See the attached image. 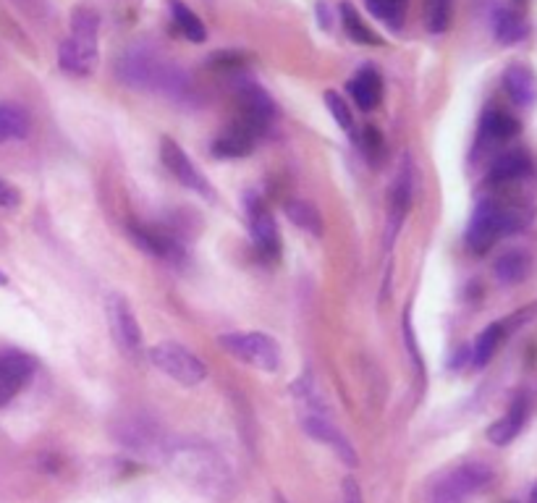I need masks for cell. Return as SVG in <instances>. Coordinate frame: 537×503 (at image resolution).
<instances>
[{"instance_id": "1f68e13d", "label": "cell", "mask_w": 537, "mask_h": 503, "mask_svg": "<svg viewBox=\"0 0 537 503\" xmlns=\"http://www.w3.org/2000/svg\"><path fill=\"white\" fill-rule=\"evenodd\" d=\"M325 105H328V111L331 116L336 118V124L346 131V134H354L357 126H354V116H352V105L346 103L344 97L338 95V92H325Z\"/></svg>"}, {"instance_id": "d590c367", "label": "cell", "mask_w": 537, "mask_h": 503, "mask_svg": "<svg viewBox=\"0 0 537 503\" xmlns=\"http://www.w3.org/2000/svg\"><path fill=\"white\" fill-rule=\"evenodd\" d=\"M317 16H320V27L331 29V16H328V6L325 3H317Z\"/></svg>"}, {"instance_id": "3957f363", "label": "cell", "mask_w": 537, "mask_h": 503, "mask_svg": "<svg viewBox=\"0 0 537 503\" xmlns=\"http://www.w3.org/2000/svg\"><path fill=\"white\" fill-rule=\"evenodd\" d=\"M535 213L527 205H503L498 200H480L467 226V247L475 255H485L501 236L519 234L530 226Z\"/></svg>"}, {"instance_id": "44dd1931", "label": "cell", "mask_w": 537, "mask_h": 503, "mask_svg": "<svg viewBox=\"0 0 537 503\" xmlns=\"http://www.w3.org/2000/svg\"><path fill=\"white\" fill-rule=\"evenodd\" d=\"M32 131L29 113L14 103H0V142H19Z\"/></svg>"}, {"instance_id": "d4e9b609", "label": "cell", "mask_w": 537, "mask_h": 503, "mask_svg": "<svg viewBox=\"0 0 537 503\" xmlns=\"http://www.w3.org/2000/svg\"><path fill=\"white\" fill-rule=\"evenodd\" d=\"M530 27H527V21L524 16H519L517 11H511V8H501L496 16H493V35H496L498 42L503 45H517L527 37Z\"/></svg>"}, {"instance_id": "4dcf8cb0", "label": "cell", "mask_w": 537, "mask_h": 503, "mask_svg": "<svg viewBox=\"0 0 537 503\" xmlns=\"http://www.w3.org/2000/svg\"><path fill=\"white\" fill-rule=\"evenodd\" d=\"M367 11L386 27L401 29L407 19V0H365Z\"/></svg>"}, {"instance_id": "6da1fadb", "label": "cell", "mask_w": 537, "mask_h": 503, "mask_svg": "<svg viewBox=\"0 0 537 503\" xmlns=\"http://www.w3.org/2000/svg\"><path fill=\"white\" fill-rule=\"evenodd\" d=\"M163 459L173 469V475L202 496L223 501L234 493V472L215 448L200 443H176L166 448Z\"/></svg>"}, {"instance_id": "5b68a950", "label": "cell", "mask_w": 537, "mask_h": 503, "mask_svg": "<svg viewBox=\"0 0 537 503\" xmlns=\"http://www.w3.org/2000/svg\"><path fill=\"white\" fill-rule=\"evenodd\" d=\"M493 469L482 462H464L435 477L427 488V503H469V498L488 490Z\"/></svg>"}, {"instance_id": "ffe728a7", "label": "cell", "mask_w": 537, "mask_h": 503, "mask_svg": "<svg viewBox=\"0 0 537 503\" xmlns=\"http://www.w3.org/2000/svg\"><path fill=\"white\" fill-rule=\"evenodd\" d=\"M131 236L137 239L139 247H145L147 252L158 257H166V260H173V257L181 255L179 242L168 234L166 228H150V226H131Z\"/></svg>"}, {"instance_id": "e0dca14e", "label": "cell", "mask_w": 537, "mask_h": 503, "mask_svg": "<svg viewBox=\"0 0 537 503\" xmlns=\"http://www.w3.org/2000/svg\"><path fill=\"white\" fill-rule=\"evenodd\" d=\"M532 173V160L524 150H509L498 155L493 160V166L488 171L490 184H511V181H519L524 176Z\"/></svg>"}, {"instance_id": "d6a6232c", "label": "cell", "mask_w": 537, "mask_h": 503, "mask_svg": "<svg viewBox=\"0 0 537 503\" xmlns=\"http://www.w3.org/2000/svg\"><path fill=\"white\" fill-rule=\"evenodd\" d=\"M362 150H365V155L372 163H380L386 158V142H383V134L375 126H367L365 134H362Z\"/></svg>"}, {"instance_id": "7402d4cb", "label": "cell", "mask_w": 537, "mask_h": 503, "mask_svg": "<svg viewBox=\"0 0 537 503\" xmlns=\"http://www.w3.org/2000/svg\"><path fill=\"white\" fill-rule=\"evenodd\" d=\"M255 134L247 131L241 124L231 126L221 139H215L213 155L215 158H244L255 147Z\"/></svg>"}, {"instance_id": "8992f818", "label": "cell", "mask_w": 537, "mask_h": 503, "mask_svg": "<svg viewBox=\"0 0 537 503\" xmlns=\"http://www.w3.org/2000/svg\"><path fill=\"white\" fill-rule=\"evenodd\" d=\"M218 344L231 357H236L244 365L262 370V373H276L281 367V346L273 336L262 331H231L218 338Z\"/></svg>"}, {"instance_id": "f1b7e54d", "label": "cell", "mask_w": 537, "mask_h": 503, "mask_svg": "<svg viewBox=\"0 0 537 503\" xmlns=\"http://www.w3.org/2000/svg\"><path fill=\"white\" fill-rule=\"evenodd\" d=\"M341 21H344L346 35L352 37V42H357V45H383L380 35H375V32L367 27L352 3H341Z\"/></svg>"}, {"instance_id": "74e56055", "label": "cell", "mask_w": 537, "mask_h": 503, "mask_svg": "<svg viewBox=\"0 0 537 503\" xmlns=\"http://www.w3.org/2000/svg\"><path fill=\"white\" fill-rule=\"evenodd\" d=\"M8 283V278H6V273H0V286H6Z\"/></svg>"}, {"instance_id": "484cf974", "label": "cell", "mask_w": 537, "mask_h": 503, "mask_svg": "<svg viewBox=\"0 0 537 503\" xmlns=\"http://www.w3.org/2000/svg\"><path fill=\"white\" fill-rule=\"evenodd\" d=\"M511 323L506 320V323H490L485 331L477 336L475 341V352H472V362H475V367H485L493 359V354H496V349L501 346V341L506 338V333H509Z\"/></svg>"}, {"instance_id": "ac0fdd59", "label": "cell", "mask_w": 537, "mask_h": 503, "mask_svg": "<svg viewBox=\"0 0 537 503\" xmlns=\"http://www.w3.org/2000/svg\"><path fill=\"white\" fill-rule=\"evenodd\" d=\"M524 420H527V399L517 396L514 404L509 407V412L488 428V441L496 443V446H509V443L522 433Z\"/></svg>"}, {"instance_id": "836d02e7", "label": "cell", "mask_w": 537, "mask_h": 503, "mask_svg": "<svg viewBox=\"0 0 537 503\" xmlns=\"http://www.w3.org/2000/svg\"><path fill=\"white\" fill-rule=\"evenodd\" d=\"M21 202V194L8 181L0 179V207H16Z\"/></svg>"}, {"instance_id": "30bf717a", "label": "cell", "mask_w": 537, "mask_h": 503, "mask_svg": "<svg viewBox=\"0 0 537 503\" xmlns=\"http://www.w3.org/2000/svg\"><path fill=\"white\" fill-rule=\"evenodd\" d=\"M160 158H163V166L171 171L173 179L179 181V184H184V189H192V192H197L200 197L213 200L215 192H213V187H210V181L197 171L192 158H189V155H186V152L181 150L171 137L160 139Z\"/></svg>"}, {"instance_id": "d6986e66", "label": "cell", "mask_w": 537, "mask_h": 503, "mask_svg": "<svg viewBox=\"0 0 537 503\" xmlns=\"http://www.w3.org/2000/svg\"><path fill=\"white\" fill-rule=\"evenodd\" d=\"M349 92H352L354 105H359L362 111H372L383 100V79L375 69H362L349 82Z\"/></svg>"}, {"instance_id": "7c38bea8", "label": "cell", "mask_w": 537, "mask_h": 503, "mask_svg": "<svg viewBox=\"0 0 537 503\" xmlns=\"http://www.w3.org/2000/svg\"><path fill=\"white\" fill-rule=\"evenodd\" d=\"M105 310H108V323H111V333L116 338V344L126 354H131V357L142 352V328H139L137 315L131 310L129 299L121 297V294H111Z\"/></svg>"}, {"instance_id": "f35d334b", "label": "cell", "mask_w": 537, "mask_h": 503, "mask_svg": "<svg viewBox=\"0 0 537 503\" xmlns=\"http://www.w3.org/2000/svg\"><path fill=\"white\" fill-rule=\"evenodd\" d=\"M278 503H286V501H283V498H278Z\"/></svg>"}, {"instance_id": "603a6c76", "label": "cell", "mask_w": 537, "mask_h": 503, "mask_svg": "<svg viewBox=\"0 0 537 503\" xmlns=\"http://www.w3.org/2000/svg\"><path fill=\"white\" fill-rule=\"evenodd\" d=\"M480 131L482 137L490 139V142H509L522 131L519 121L514 116H509L506 111H496V108H490V111L482 113L480 121Z\"/></svg>"}, {"instance_id": "f546056e", "label": "cell", "mask_w": 537, "mask_h": 503, "mask_svg": "<svg viewBox=\"0 0 537 503\" xmlns=\"http://www.w3.org/2000/svg\"><path fill=\"white\" fill-rule=\"evenodd\" d=\"M286 215H289V221L294 223V226H299L302 231H307V234L323 236V218H320V213H317L315 205H310V202H286Z\"/></svg>"}, {"instance_id": "8d00e7d4", "label": "cell", "mask_w": 537, "mask_h": 503, "mask_svg": "<svg viewBox=\"0 0 537 503\" xmlns=\"http://www.w3.org/2000/svg\"><path fill=\"white\" fill-rule=\"evenodd\" d=\"M530 503H537V483H535V488H532V493H530Z\"/></svg>"}, {"instance_id": "ba28073f", "label": "cell", "mask_w": 537, "mask_h": 503, "mask_svg": "<svg viewBox=\"0 0 537 503\" xmlns=\"http://www.w3.org/2000/svg\"><path fill=\"white\" fill-rule=\"evenodd\" d=\"M239 111H241L239 124L247 131H252L255 137H262V134L273 126V121H276L278 116L273 97L252 82L241 84Z\"/></svg>"}, {"instance_id": "5bb4252c", "label": "cell", "mask_w": 537, "mask_h": 503, "mask_svg": "<svg viewBox=\"0 0 537 503\" xmlns=\"http://www.w3.org/2000/svg\"><path fill=\"white\" fill-rule=\"evenodd\" d=\"M412 194H414V176H412V160L409 155L401 160V168L396 173V179L391 184V192H388V239L391 244L399 234L401 223L407 218L409 205H412Z\"/></svg>"}, {"instance_id": "60d3db41", "label": "cell", "mask_w": 537, "mask_h": 503, "mask_svg": "<svg viewBox=\"0 0 537 503\" xmlns=\"http://www.w3.org/2000/svg\"><path fill=\"white\" fill-rule=\"evenodd\" d=\"M509 503H514V501H509Z\"/></svg>"}, {"instance_id": "2e32d148", "label": "cell", "mask_w": 537, "mask_h": 503, "mask_svg": "<svg viewBox=\"0 0 537 503\" xmlns=\"http://www.w3.org/2000/svg\"><path fill=\"white\" fill-rule=\"evenodd\" d=\"M118 443L134 448L139 454H166V446L160 441L158 428L147 422L145 417H134V420H124V430H118Z\"/></svg>"}, {"instance_id": "52a82bcc", "label": "cell", "mask_w": 537, "mask_h": 503, "mask_svg": "<svg viewBox=\"0 0 537 503\" xmlns=\"http://www.w3.org/2000/svg\"><path fill=\"white\" fill-rule=\"evenodd\" d=\"M150 362L179 386H200L207 378L205 362L192 349H186L176 341H160L152 346Z\"/></svg>"}, {"instance_id": "277c9868", "label": "cell", "mask_w": 537, "mask_h": 503, "mask_svg": "<svg viewBox=\"0 0 537 503\" xmlns=\"http://www.w3.org/2000/svg\"><path fill=\"white\" fill-rule=\"evenodd\" d=\"M97 32H100V14L92 6H76L71 11V35L61 45L63 69L79 76L95 69Z\"/></svg>"}, {"instance_id": "cb8c5ba5", "label": "cell", "mask_w": 537, "mask_h": 503, "mask_svg": "<svg viewBox=\"0 0 537 503\" xmlns=\"http://www.w3.org/2000/svg\"><path fill=\"white\" fill-rule=\"evenodd\" d=\"M496 270V278L506 286H514V283H522L524 278L530 276V257L522 249H509V252H503L501 257L493 265Z\"/></svg>"}, {"instance_id": "8fae6325", "label": "cell", "mask_w": 537, "mask_h": 503, "mask_svg": "<svg viewBox=\"0 0 537 503\" xmlns=\"http://www.w3.org/2000/svg\"><path fill=\"white\" fill-rule=\"evenodd\" d=\"M37 370V362L32 354L21 349H3L0 352V407L11 404L16 393L27 386Z\"/></svg>"}, {"instance_id": "7a4b0ae2", "label": "cell", "mask_w": 537, "mask_h": 503, "mask_svg": "<svg viewBox=\"0 0 537 503\" xmlns=\"http://www.w3.org/2000/svg\"><path fill=\"white\" fill-rule=\"evenodd\" d=\"M118 76L134 90L158 92L173 100H186L192 90L186 71H181L176 63L166 61L158 50L147 45H134L118 58Z\"/></svg>"}, {"instance_id": "9a60e30c", "label": "cell", "mask_w": 537, "mask_h": 503, "mask_svg": "<svg viewBox=\"0 0 537 503\" xmlns=\"http://www.w3.org/2000/svg\"><path fill=\"white\" fill-rule=\"evenodd\" d=\"M503 90L519 108H532L537 103V74L527 63H509L503 71Z\"/></svg>"}, {"instance_id": "ab89813d", "label": "cell", "mask_w": 537, "mask_h": 503, "mask_svg": "<svg viewBox=\"0 0 537 503\" xmlns=\"http://www.w3.org/2000/svg\"><path fill=\"white\" fill-rule=\"evenodd\" d=\"M517 3H524V0H517Z\"/></svg>"}, {"instance_id": "e575fe53", "label": "cell", "mask_w": 537, "mask_h": 503, "mask_svg": "<svg viewBox=\"0 0 537 503\" xmlns=\"http://www.w3.org/2000/svg\"><path fill=\"white\" fill-rule=\"evenodd\" d=\"M344 503H365L362 501V490H359L357 480H352V477L344 480Z\"/></svg>"}, {"instance_id": "83f0119b", "label": "cell", "mask_w": 537, "mask_h": 503, "mask_svg": "<svg viewBox=\"0 0 537 503\" xmlns=\"http://www.w3.org/2000/svg\"><path fill=\"white\" fill-rule=\"evenodd\" d=\"M454 3L456 0H425V6H422V21H425L427 32L443 35V32L451 27Z\"/></svg>"}, {"instance_id": "4316f807", "label": "cell", "mask_w": 537, "mask_h": 503, "mask_svg": "<svg viewBox=\"0 0 537 503\" xmlns=\"http://www.w3.org/2000/svg\"><path fill=\"white\" fill-rule=\"evenodd\" d=\"M171 14H173V21H176V27H179V32L186 37V40L197 42V45L207 40L205 21L194 14L192 8L184 6L181 0H171Z\"/></svg>"}, {"instance_id": "4fadbf2b", "label": "cell", "mask_w": 537, "mask_h": 503, "mask_svg": "<svg viewBox=\"0 0 537 503\" xmlns=\"http://www.w3.org/2000/svg\"><path fill=\"white\" fill-rule=\"evenodd\" d=\"M302 428L307 430V435H312L315 441L323 443V446H331L346 467H357L359 456L357 451H354L352 441H346V435L325 417L323 409H307V412L302 414Z\"/></svg>"}, {"instance_id": "9c48e42d", "label": "cell", "mask_w": 537, "mask_h": 503, "mask_svg": "<svg viewBox=\"0 0 537 503\" xmlns=\"http://www.w3.org/2000/svg\"><path fill=\"white\" fill-rule=\"evenodd\" d=\"M244 207H247L249 231H252V242H255L257 252L268 260H276L278 252H281V234H278V223L273 213L257 194L244 197Z\"/></svg>"}]
</instances>
